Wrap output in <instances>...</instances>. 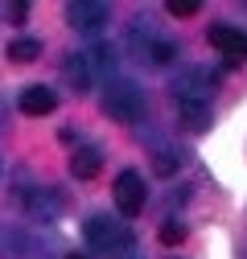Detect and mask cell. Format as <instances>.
I'll use <instances>...</instances> for the list:
<instances>
[{
	"label": "cell",
	"mask_w": 247,
	"mask_h": 259,
	"mask_svg": "<svg viewBox=\"0 0 247 259\" xmlns=\"http://www.w3.org/2000/svg\"><path fill=\"white\" fill-rule=\"evenodd\" d=\"M115 206H119L124 218H136V214L144 210V177H140V173L124 169V173L115 177Z\"/></svg>",
	"instance_id": "277c9868"
},
{
	"label": "cell",
	"mask_w": 247,
	"mask_h": 259,
	"mask_svg": "<svg viewBox=\"0 0 247 259\" xmlns=\"http://www.w3.org/2000/svg\"><path fill=\"white\" fill-rule=\"evenodd\" d=\"M83 231H87V243L95 247V251H103L107 259H115V255H128V251H132V231H128L124 222L107 218V214H91Z\"/></svg>",
	"instance_id": "6da1fadb"
},
{
	"label": "cell",
	"mask_w": 247,
	"mask_h": 259,
	"mask_svg": "<svg viewBox=\"0 0 247 259\" xmlns=\"http://www.w3.org/2000/svg\"><path fill=\"white\" fill-rule=\"evenodd\" d=\"M62 78H66L78 95L91 87V78H95V70H91V62H87V54H66V62H62Z\"/></svg>",
	"instance_id": "9c48e42d"
},
{
	"label": "cell",
	"mask_w": 247,
	"mask_h": 259,
	"mask_svg": "<svg viewBox=\"0 0 247 259\" xmlns=\"http://www.w3.org/2000/svg\"><path fill=\"white\" fill-rule=\"evenodd\" d=\"M87 62H91V70H107V74H111V70H115V50H111L107 41H99L95 50L87 54Z\"/></svg>",
	"instance_id": "5bb4252c"
},
{
	"label": "cell",
	"mask_w": 247,
	"mask_h": 259,
	"mask_svg": "<svg viewBox=\"0 0 247 259\" xmlns=\"http://www.w3.org/2000/svg\"><path fill=\"white\" fill-rule=\"evenodd\" d=\"M99 169H103L99 148H91V144H87V148H74V152H70V173H74L78 181H91Z\"/></svg>",
	"instance_id": "8fae6325"
},
{
	"label": "cell",
	"mask_w": 247,
	"mask_h": 259,
	"mask_svg": "<svg viewBox=\"0 0 247 259\" xmlns=\"http://www.w3.org/2000/svg\"><path fill=\"white\" fill-rule=\"evenodd\" d=\"M115 259H140V255H136V251H128V255H115Z\"/></svg>",
	"instance_id": "ffe728a7"
},
{
	"label": "cell",
	"mask_w": 247,
	"mask_h": 259,
	"mask_svg": "<svg viewBox=\"0 0 247 259\" xmlns=\"http://www.w3.org/2000/svg\"><path fill=\"white\" fill-rule=\"evenodd\" d=\"M9 58L13 62H37L42 58V41L37 37H13L9 41Z\"/></svg>",
	"instance_id": "4fadbf2b"
},
{
	"label": "cell",
	"mask_w": 247,
	"mask_h": 259,
	"mask_svg": "<svg viewBox=\"0 0 247 259\" xmlns=\"http://www.w3.org/2000/svg\"><path fill=\"white\" fill-rule=\"evenodd\" d=\"M66 259H87V255H66Z\"/></svg>",
	"instance_id": "44dd1931"
},
{
	"label": "cell",
	"mask_w": 247,
	"mask_h": 259,
	"mask_svg": "<svg viewBox=\"0 0 247 259\" xmlns=\"http://www.w3.org/2000/svg\"><path fill=\"white\" fill-rule=\"evenodd\" d=\"M169 13H173V17H194V13H198V0H173Z\"/></svg>",
	"instance_id": "ac0fdd59"
},
{
	"label": "cell",
	"mask_w": 247,
	"mask_h": 259,
	"mask_svg": "<svg viewBox=\"0 0 247 259\" xmlns=\"http://www.w3.org/2000/svg\"><path fill=\"white\" fill-rule=\"evenodd\" d=\"M214 82L219 78L206 74V70H181L177 82H173V103H181V99H210Z\"/></svg>",
	"instance_id": "5b68a950"
},
{
	"label": "cell",
	"mask_w": 247,
	"mask_h": 259,
	"mask_svg": "<svg viewBox=\"0 0 247 259\" xmlns=\"http://www.w3.org/2000/svg\"><path fill=\"white\" fill-rule=\"evenodd\" d=\"M152 169H157L161 177H173V173L181 169V152H177V148H161L157 156H152Z\"/></svg>",
	"instance_id": "2e32d148"
},
{
	"label": "cell",
	"mask_w": 247,
	"mask_h": 259,
	"mask_svg": "<svg viewBox=\"0 0 247 259\" xmlns=\"http://www.w3.org/2000/svg\"><path fill=\"white\" fill-rule=\"evenodd\" d=\"M210 46L219 50L223 58H231V62L247 58V33L235 29V25H210Z\"/></svg>",
	"instance_id": "8992f818"
},
{
	"label": "cell",
	"mask_w": 247,
	"mask_h": 259,
	"mask_svg": "<svg viewBox=\"0 0 247 259\" xmlns=\"http://www.w3.org/2000/svg\"><path fill=\"white\" fill-rule=\"evenodd\" d=\"M107 21H111V9L99 5V0H74V5H66V25L78 29V33H99Z\"/></svg>",
	"instance_id": "3957f363"
},
{
	"label": "cell",
	"mask_w": 247,
	"mask_h": 259,
	"mask_svg": "<svg viewBox=\"0 0 247 259\" xmlns=\"http://www.w3.org/2000/svg\"><path fill=\"white\" fill-rule=\"evenodd\" d=\"M9 17H13V21H25V17H29V5H25V0H17V5H9Z\"/></svg>",
	"instance_id": "d6986e66"
},
{
	"label": "cell",
	"mask_w": 247,
	"mask_h": 259,
	"mask_svg": "<svg viewBox=\"0 0 247 259\" xmlns=\"http://www.w3.org/2000/svg\"><path fill=\"white\" fill-rule=\"evenodd\" d=\"M173 58H177V46H173L169 37H157V46L148 50V58H144V62H148V66H169Z\"/></svg>",
	"instance_id": "9a60e30c"
},
{
	"label": "cell",
	"mask_w": 247,
	"mask_h": 259,
	"mask_svg": "<svg viewBox=\"0 0 247 259\" xmlns=\"http://www.w3.org/2000/svg\"><path fill=\"white\" fill-rule=\"evenodd\" d=\"M25 206H29V214H33L37 222H54L58 214H62V198L54 189H37V193H25Z\"/></svg>",
	"instance_id": "ba28073f"
},
{
	"label": "cell",
	"mask_w": 247,
	"mask_h": 259,
	"mask_svg": "<svg viewBox=\"0 0 247 259\" xmlns=\"http://www.w3.org/2000/svg\"><path fill=\"white\" fill-rule=\"evenodd\" d=\"M177 115L190 132H206L210 127V99H181L177 103Z\"/></svg>",
	"instance_id": "30bf717a"
},
{
	"label": "cell",
	"mask_w": 247,
	"mask_h": 259,
	"mask_svg": "<svg viewBox=\"0 0 247 259\" xmlns=\"http://www.w3.org/2000/svg\"><path fill=\"white\" fill-rule=\"evenodd\" d=\"M181 239H185V222H173V218H169V222L161 226V243L173 247V243H181Z\"/></svg>",
	"instance_id": "e0dca14e"
},
{
	"label": "cell",
	"mask_w": 247,
	"mask_h": 259,
	"mask_svg": "<svg viewBox=\"0 0 247 259\" xmlns=\"http://www.w3.org/2000/svg\"><path fill=\"white\" fill-rule=\"evenodd\" d=\"M17 103H21L25 115H50V111L58 107V95H54L50 87H25Z\"/></svg>",
	"instance_id": "52a82bcc"
},
{
	"label": "cell",
	"mask_w": 247,
	"mask_h": 259,
	"mask_svg": "<svg viewBox=\"0 0 247 259\" xmlns=\"http://www.w3.org/2000/svg\"><path fill=\"white\" fill-rule=\"evenodd\" d=\"M152 46H157V33L148 29V21H132V29H128V50H132V54L144 62Z\"/></svg>",
	"instance_id": "7c38bea8"
},
{
	"label": "cell",
	"mask_w": 247,
	"mask_h": 259,
	"mask_svg": "<svg viewBox=\"0 0 247 259\" xmlns=\"http://www.w3.org/2000/svg\"><path fill=\"white\" fill-rule=\"evenodd\" d=\"M103 111L115 123H136L144 115V91L136 82H107L103 91Z\"/></svg>",
	"instance_id": "7a4b0ae2"
}]
</instances>
